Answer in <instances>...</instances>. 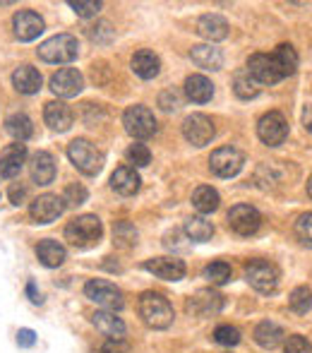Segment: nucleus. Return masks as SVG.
Listing matches in <instances>:
<instances>
[{
  "label": "nucleus",
  "mask_w": 312,
  "mask_h": 353,
  "mask_svg": "<svg viewBox=\"0 0 312 353\" xmlns=\"http://www.w3.org/2000/svg\"><path fill=\"white\" fill-rule=\"evenodd\" d=\"M125 157H127V161L132 163V168L149 166V161H152L149 147H147V144H140V142L130 144V147H127V152H125Z\"/></svg>",
  "instance_id": "obj_37"
},
{
  "label": "nucleus",
  "mask_w": 312,
  "mask_h": 353,
  "mask_svg": "<svg viewBox=\"0 0 312 353\" xmlns=\"http://www.w3.org/2000/svg\"><path fill=\"white\" fill-rule=\"evenodd\" d=\"M145 270L163 281H180L185 276V262L178 257H152L145 262Z\"/></svg>",
  "instance_id": "obj_16"
},
{
  "label": "nucleus",
  "mask_w": 312,
  "mask_h": 353,
  "mask_svg": "<svg viewBox=\"0 0 312 353\" xmlns=\"http://www.w3.org/2000/svg\"><path fill=\"white\" fill-rule=\"evenodd\" d=\"M41 72L32 65H19L12 72V84L19 94H37L41 89Z\"/></svg>",
  "instance_id": "obj_26"
},
{
  "label": "nucleus",
  "mask_w": 312,
  "mask_h": 353,
  "mask_svg": "<svg viewBox=\"0 0 312 353\" xmlns=\"http://www.w3.org/2000/svg\"><path fill=\"white\" fill-rule=\"evenodd\" d=\"M24 197H27V188L19 185V183H14V185L10 188V200H12V205H22Z\"/></svg>",
  "instance_id": "obj_48"
},
{
  "label": "nucleus",
  "mask_w": 312,
  "mask_h": 353,
  "mask_svg": "<svg viewBox=\"0 0 312 353\" xmlns=\"http://www.w3.org/2000/svg\"><path fill=\"white\" fill-rule=\"evenodd\" d=\"M103 226L101 219L94 216V214H82V216L72 219L65 226V241L75 248H92L101 241Z\"/></svg>",
  "instance_id": "obj_2"
},
{
  "label": "nucleus",
  "mask_w": 312,
  "mask_h": 353,
  "mask_svg": "<svg viewBox=\"0 0 312 353\" xmlns=\"http://www.w3.org/2000/svg\"><path fill=\"white\" fill-rule=\"evenodd\" d=\"M245 279L255 291L260 293H274L279 286V270L271 262L264 260H250L245 265Z\"/></svg>",
  "instance_id": "obj_7"
},
{
  "label": "nucleus",
  "mask_w": 312,
  "mask_h": 353,
  "mask_svg": "<svg viewBox=\"0 0 312 353\" xmlns=\"http://www.w3.org/2000/svg\"><path fill=\"white\" fill-rule=\"evenodd\" d=\"M183 135H185V140L190 144H195V147H205V144L214 140L216 128L205 113H192V116H187L183 121Z\"/></svg>",
  "instance_id": "obj_11"
},
{
  "label": "nucleus",
  "mask_w": 312,
  "mask_h": 353,
  "mask_svg": "<svg viewBox=\"0 0 312 353\" xmlns=\"http://www.w3.org/2000/svg\"><path fill=\"white\" fill-rule=\"evenodd\" d=\"M257 135H260V140L267 147H279L289 137V123H286V118L279 111H269L257 123Z\"/></svg>",
  "instance_id": "obj_8"
},
{
  "label": "nucleus",
  "mask_w": 312,
  "mask_h": 353,
  "mask_svg": "<svg viewBox=\"0 0 312 353\" xmlns=\"http://www.w3.org/2000/svg\"><path fill=\"white\" fill-rule=\"evenodd\" d=\"M67 157L72 166L84 176H98L103 168V154L89 140H72L67 144Z\"/></svg>",
  "instance_id": "obj_4"
},
{
  "label": "nucleus",
  "mask_w": 312,
  "mask_h": 353,
  "mask_svg": "<svg viewBox=\"0 0 312 353\" xmlns=\"http://www.w3.org/2000/svg\"><path fill=\"white\" fill-rule=\"evenodd\" d=\"M63 212H65V205H63V197H58V195H41L29 207V214H32V219L37 223L56 221Z\"/></svg>",
  "instance_id": "obj_17"
},
{
  "label": "nucleus",
  "mask_w": 312,
  "mask_h": 353,
  "mask_svg": "<svg viewBox=\"0 0 312 353\" xmlns=\"http://www.w3.org/2000/svg\"><path fill=\"white\" fill-rule=\"evenodd\" d=\"M231 274H233V270H231L229 262H211V265L205 267V279H209L211 283H216V286L229 283Z\"/></svg>",
  "instance_id": "obj_35"
},
{
  "label": "nucleus",
  "mask_w": 312,
  "mask_h": 353,
  "mask_svg": "<svg viewBox=\"0 0 312 353\" xmlns=\"http://www.w3.org/2000/svg\"><path fill=\"white\" fill-rule=\"evenodd\" d=\"M271 56L276 58V63H279V68L284 70L286 77H289V74H293L295 68H298V53L293 51V46H291V43H281V46H276V51L271 53Z\"/></svg>",
  "instance_id": "obj_34"
},
{
  "label": "nucleus",
  "mask_w": 312,
  "mask_h": 353,
  "mask_svg": "<svg viewBox=\"0 0 312 353\" xmlns=\"http://www.w3.org/2000/svg\"><path fill=\"white\" fill-rule=\"evenodd\" d=\"M29 171H32L34 183L39 185H48L56 178V159L48 152H37L29 161Z\"/></svg>",
  "instance_id": "obj_22"
},
{
  "label": "nucleus",
  "mask_w": 312,
  "mask_h": 353,
  "mask_svg": "<svg viewBox=\"0 0 312 353\" xmlns=\"http://www.w3.org/2000/svg\"><path fill=\"white\" fill-rule=\"evenodd\" d=\"M12 27H14V37L19 41H34L39 34L46 29L43 17L34 10H17L12 17Z\"/></svg>",
  "instance_id": "obj_13"
},
{
  "label": "nucleus",
  "mask_w": 312,
  "mask_h": 353,
  "mask_svg": "<svg viewBox=\"0 0 312 353\" xmlns=\"http://www.w3.org/2000/svg\"><path fill=\"white\" fill-rule=\"evenodd\" d=\"M27 293H29V298H32V303H41V293L37 291L34 283H27Z\"/></svg>",
  "instance_id": "obj_50"
},
{
  "label": "nucleus",
  "mask_w": 312,
  "mask_h": 353,
  "mask_svg": "<svg viewBox=\"0 0 312 353\" xmlns=\"http://www.w3.org/2000/svg\"><path fill=\"white\" fill-rule=\"evenodd\" d=\"M79 56V43L72 34H56L48 41L39 46V58L53 65H63V63H72Z\"/></svg>",
  "instance_id": "obj_3"
},
{
  "label": "nucleus",
  "mask_w": 312,
  "mask_h": 353,
  "mask_svg": "<svg viewBox=\"0 0 312 353\" xmlns=\"http://www.w3.org/2000/svg\"><path fill=\"white\" fill-rule=\"evenodd\" d=\"M87 202V188L79 185V183H72V185L65 188L63 192V205L65 207H79Z\"/></svg>",
  "instance_id": "obj_40"
},
{
  "label": "nucleus",
  "mask_w": 312,
  "mask_h": 353,
  "mask_svg": "<svg viewBox=\"0 0 312 353\" xmlns=\"http://www.w3.org/2000/svg\"><path fill=\"white\" fill-rule=\"evenodd\" d=\"M84 89V77L75 68H63L51 77V92L61 99H72Z\"/></svg>",
  "instance_id": "obj_14"
},
{
  "label": "nucleus",
  "mask_w": 312,
  "mask_h": 353,
  "mask_svg": "<svg viewBox=\"0 0 312 353\" xmlns=\"http://www.w3.org/2000/svg\"><path fill=\"white\" fill-rule=\"evenodd\" d=\"M89 37H92L96 43H108V41L113 39L111 24H108V22H101L98 27H92V29H89Z\"/></svg>",
  "instance_id": "obj_44"
},
{
  "label": "nucleus",
  "mask_w": 312,
  "mask_h": 353,
  "mask_svg": "<svg viewBox=\"0 0 312 353\" xmlns=\"http://www.w3.org/2000/svg\"><path fill=\"white\" fill-rule=\"evenodd\" d=\"M185 94L190 101L207 103L214 97V84H211L205 74H190V77L185 79Z\"/></svg>",
  "instance_id": "obj_27"
},
{
  "label": "nucleus",
  "mask_w": 312,
  "mask_h": 353,
  "mask_svg": "<svg viewBox=\"0 0 312 353\" xmlns=\"http://www.w3.org/2000/svg\"><path fill=\"white\" fill-rule=\"evenodd\" d=\"M214 341L221 346H236L238 341H240V332L231 325H221L214 330Z\"/></svg>",
  "instance_id": "obj_41"
},
{
  "label": "nucleus",
  "mask_w": 312,
  "mask_h": 353,
  "mask_svg": "<svg viewBox=\"0 0 312 353\" xmlns=\"http://www.w3.org/2000/svg\"><path fill=\"white\" fill-rule=\"evenodd\" d=\"M140 185H142V178L132 166H121V168H116V171H113L111 188L118 192V195H123V197L135 195V192L140 190Z\"/></svg>",
  "instance_id": "obj_21"
},
{
  "label": "nucleus",
  "mask_w": 312,
  "mask_h": 353,
  "mask_svg": "<svg viewBox=\"0 0 312 353\" xmlns=\"http://www.w3.org/2000/svg\"><path fill=\"white\" fill-rule=\"evenodd\" d=\"M185 236L190 238V241H195V243H207L211 236H214V223L211 221H207L205 216H190L185 221Z\"/></svg>",
  "instance_id": "obj_32"
},
{
  "label": "nucleus",
  "mask_w": 312,
  "mask_h": 353,
  "mask_svg": "<svg viewBox=\"0 0 312 353\" xmlns=\"http://www.w3.org/2000/svg\"><path fill=\"white\" fill-rule=\"evenodd\" d=\"M98 353H130V346L125 341H111L108 339L106 344L98 349Z\"/></svg>",
  "instance_id": "obj_46"
},
{
  "label": "nucleus",
  "mask_w": 312,
  "mask_h": 353,
  "mask_svg": "<svg viewBox=\"0 0 312 353\" xmlns=\"http://www.w3.org/2000/svg\"><path fill=\"white\" fill-rule=\"evenodd\" d=\"M197 32L202 34L205 39H209V41H224L226 37H229V22H226L221 14H202L200 22H197Z\"/></svg>",
  "instance_id": "obj_24"
},
{
  "label": "nucleus",
  "mask_w": 312,
  "mask_h": 353,
  "mask_svg": "<svg viewBox=\"0 0 312 353\" xmlns=\"http://www.w3.org/2000/svg\"><path fill=\"white\" fill-rule=\"evenodd\" d=\"M130 65H132V72L142 79H154L158 74V70H161V61H158V56L154 51H147V48H142V51H137L135 56H132Z\"/></svg>",
  "instance_id": "obj_25"
},
{
  "label": "nucleus",
  "mask_w": 312,
  "mask_h": 353,
  "mask_svg": "<svg viewBox=\"0 0 312 353\" xmlns=\"http://www.w3.org/2000/svg\"><path fill=\"white\" fill-rule=\"evenodd\" d=\"M70 8L75 10L79 17H94L101 10V3L98 0H70Z\"/></svg>",
  "instance_id": "obj_42"
},
{
  "label": "nucleus",
  "mask_w": 312,
  "mask_h": 353,
  "mask_svg": "<svg viewBox=\"0 0 312 353\" xmlns=\"http://www.w3.org/2000/svg\"><path fill=\"white\" fill-rule=\"evenodd\" d=\"M84 296L89 298L92 303H96V305H101L103 310H121L123 305H125V301H123V291L116 286V283L106 281V279H92L84 283Z\"/></svg>",
  "instance_id": "obj_5"
},
{
  "label": "nucleus",
  "mask_w": 312,
  "mask_h": 353,
  "mask_svg": "<svg viewBox=\"0 0 312 353\" xmlns=\"http://www.w3.org/2000/svg\"><path fill=\"white\" fill-rule=\"evenodd\" d=\"M284 353H312V346H310V341L305 339V336L293 334V336H289V339H286Z\"/></svg>",
  "instance_id": "obj_43"
},
{
  "label": "nucleus",
  "mask_w": 312,
  "mask_h": 353,
  "mask_svg": "<svg viewBox=\"0 0 312 353\" xmlns=\"http://www.w3.org/2000/svg\"><path fill=\"white\" fill-rule=\"evenodd\" d=\"M113 241H116L118 245H123V248H132L137 243L135 226H130L127 221H121L116 226V231H113Z\"/></svg>",
  "instance_id": "obj_39"
},
{
  "label": "nucleus",
  "mask_w": 312,
  "mask_h": 353,
  "mask_svg": "<svg viewBox=\"0 0 312 353\" xmlns=\"http://www.w3.org/2000/svg\"><path fill=\"white\" fill-rule=\"evenodd\" d=\"M219 192L214 190L211 185H200L195 192H192V205H195V210L200 214H211L219 210Z\"/></svg>",
  "instance_id": "obj_31"
},
{
  "label": "nucleus",
  "mask_w": 312,
  "mask_h": 353,
  "mask_svg": "<svg viewBox=\"0 0 312 353\" xmlns=\"http://www.w3.org/2000/svg\"><path fill=\"white\" fill-rule=\"evenodd\" d=\"M24 163H27V147H24L22 142L10 144V147H5L3 154H0V176L3 178L19 176Z\"/></svg>",
  "instance_id": "obj_20"
},
{
  "label": "nucleus",
  "mask_w": 312,
  "mask_h": 353,
  "mask_svg": "<svg viewBox=\"0 0 312 353\" xmlns=\"http://www.w3.org/2000/svg\"><path fill=\"white\" fill-rule=\"evenodd\" d=\"M43 121H46V125L51 128V130L65 132V130H70L72 123H75V113H72V108L67 106V103L48 101L46 108H43Z\"/></svg>",
  "instance_id": "obj_19"
},
{
  "label": "nucleus",
  "mask_w": 312,
  "mask_h": 353,
  "mask_svg": "<svg viewBox=\"0 0 312 353\" xmlns=\"http://www.w3.org/2000/svg\"><path fill=\"white\" fill-rule=\"evenodd\" d=\"M5 130H8L10 137H14V142H27L34 135V125L27 113H12L5 121Z\"/></svg>",
  "instance_id": "obj_30"
},
{
  "label": "nucleus",
  "mask_w": 312,
  "mask_h": 353,
  "mask_svg": "<svg viewBox=\"0 0 312 353\" xmlns=\"http://www.w3.org/2000/svg\"><path fill=\"white\" fill-rule=\"evenodd\" d=\"M37 257H39V262H41L43 267H61L63 262H65V248L61 245L58 241H41L39 243V248H37Z\"/></svg>",
  "instance_id": "obj_29"
},
{
  "label": "nucleus",
  "mask_w": 312,
  "mask_h": 353,
  "mask_svg": "<svg viewBox=\"0 0 312 353\" xmlns=\"http://www.w3.org/2000/svg\"><path fill=\"white\" fill-rule=\"evenodd\" d=\"M92 325L96 327V332H101L106 339L111 341H123L125 339V322L111 310H96L92 315Z\"/></svg>",
  "instance_id": "obj_18"
},
{
  "label": "nucleus",
  "mask_w": 312,
  "mask_h": 353,
  "mask_svg": "<svg viewBox=\"0 0 312 353\" xmlns=\"http://www.w3.org/2000/svg\"><path fill=\"white\" fill-rule=\"evenodd\" d=\"M293 231H295V238H298L305 248H312V212L300 214Z\"/></svg>",
  "instance_id": "obj_38"
},
{
  "label": "nucleus",
  "mask_w": 312,
  "mask_h": 353,
  "mask_svg": "<svg viewBox=\"0 0 312 353\" xmlns=\"http://www.w3.org/2000/svg\"><path fill=\"white\" fill-rule=\"evenodd\" d=\"M233 92H236V97L238 99H255V97H260V84L252 79V74L242 68V70H238L233 74Z\"/></svg>",
  "instance_id": "obj_33"
},
{
  "label": "nucleus",
  "mask_w": 312,
  "mask_h": 353,
  "mask_svg": "<svg viewBox=\"0 0 312 353\" xmlns=\"http://www.w3.org/2000/svg\"><path fill=\"white\" fill-rule=\"evenodd\" d=\"M140 317L145 320V325H149L152 330H166L173 325V305L161 296V293H142L140 303H137Z\"/></svg>",
  "instance_id": "obj_1"
},
{
  "label": "nucleus",
  "mask_w": 312,
  "mask_h": 353,
  "mask_svg": "<svg viewBox=\"0 0 312 353\" xmlns=\"http://www.w3.org/2000/svg\"><path fill=\"white\" fill-rule=\"evenodd\" d=\"M224 307V296L211 288H202L187 301V312L195 317H211Z\"/></svg>",
  "instance_id": "obj_15"
},
{
  "label": "nucleus",
  "mask_w": 312,
  "mask_h": 353,
  "mask_svg": "<svg viewBox=\"0 0 312 353\" xmlns=\"http://www.w3.org/2000/svg\"><path fill=\"white\" fill-rule=\"evenodd\" d=\"M308 195L312 197V176H310V181H308Z\"/></svg>",
  "instance_id": "obj_51"
},
{
  "label": "nucleus",
  "mask_w": 312,
  "mask_h": 353,
  "mask_svg": "<svg viewBox=\"0 0 312 353\" xmlns=\"http://www.w3.org/2000/svg\"><path fill=\"white\" fill-rule=\"evenodd\" d=\"M289 305H291V310H293V312L305 315V312L312 307V291L308 286L293 288V293H291V298H289Z\"/></svg>",
  "instance_id": "obj_36"
},
{
  "label": "nucleus",
  "mask_w": 312,
  "mask_h": 353,
  "mask_svg": "<svg viewBox=\"0 0 312 353\" xmlns=\"http://www.w3.org/2000/svg\"><path fill=\"white\" fill-rule=\"evenodd\" d=\"M303 125H305V130L312 132V103H308V106L303 108Z\"/></svg>",
  "instance_id": "obj_49"
},
{
  "label": "nucleus",
  "mask_w": 312,
  "mask_h": 353,
  "mask_svg": "<svg viewBox=\"0 0 312 353\" xmlns=\"http://www.w3.org/2000/svg\"><path fill=\"white\" fill-rule=\"evenodd\" d=\"M252 336H255V341L262 346V349H276V346L284 341V330H281L276 322H260V325L255 327V332H252Z\"/></svg>",
  "instance_id": "obj_28"
},
{
  "label": "nucleus",
  "mask_w": 312,
  "mask_h": 353,
  "mask_svg": "<svg viewBox=\"0 0 312 353\" xmlns=\"http://www.w3.org/2000/svg\"><path fill=\"white\" fill-rule=\"evenodd\" d=\"M34 341H37V334H34L32 330H19L17 332V346L19 349H29V346H34Z\"/></svg>",
  "instance_id": "obj_47"
},
{
  "label": "nucleus",
  "mask_w": 312,
  "mask_h": 353,
  "mask_svg": "<svg viewBox=\"0 0 312 353\" xmlns=\"http://www.w3.org/2000/svg\"><path fill=\"white\" fill-rule=\"evenodd\" d=\"M123 125L135 140H149L156 132V118L147 106H130L123 113Z\"/></svg>",
  "instance_id": "obj_6"
},
{
  "label": "nucleus",
  "mask_w": 312,
  "mask_h": 353,
  "mask_svg": "<svg viewBox=\"0 0 312 353\" xmlns=\"http://www.w3.org/2000/svg\"><path fill=\"white\" fill-rule=\"evenodd\" d=\"M245 70L252 74V79H255L257 84H276L286 77L284 70L279 68V63H276V58L267 56V53H255V56H250Z\"/></svg>",
  "instance_id": "obj_9"
},
{
  "label": "nucleus",
  "mask_w": 312,
  "mask_h": 353,
  "mask_svg": "<svg viewBox=\"0 0 312 353\" xmlns=\"http://www.w3.org/2000/svg\"><path fill=\"white\" fill-rule=\"evenodd\" d=\"M190 58L197 68H202V70H221V68H224V53H221L216 46H211V43L192 46Z\"/></svg>",
  "instance_id": "obj_23"
},
{
  "label": "nucleus",
  "mask_w": 312,
  "mask_h": 353,
  "mask_svg": "<svg viewBox=\"0 0 312 353\" xmlns=\"http://www.w3.org/2000/svg\"><path fill=\"white\" fill-rule=\"evenodd\" d=\"M158 106H161L163 111H176V108L180 106V94L173 92V89H166V92L158 97Z\"/></svg>",
  "instance_id": "obj_45"
},
{
  "label": "nucleus",
  "mask_w": 312,
  "mask_h": 353,
  "mask_svg": "<svg viewBox=\"0 0 312 353\" xmlns=\"http://www.w3.org/2000/svg\"><path fill=\"white\" fill-rule=\"evenodd\" d=\"M242 163H245V157H242V152H238L236 147H221L216 149L214 154H211L209 159V168L214 176L219 178H233L240 173Z\"/></svg>",
  "instance_id": "obj_10"
},
{
  "label": "nucleus",
  "mask_w": 312,
  "mask_h": 353,
  "mask_svg": "<svg viewBox=\"0 0 312 353\" xmlns=\"http://www.w3.org/2000/svg\"><path fill=\"white\" fill-rule=\"evenodd\" d=\"M260 223H262L260 212L250 205H236L229 212V226L238 236H252V233H257Z\"/></svg>",
  "instance_id": "obj_12"
}]
</instances>
